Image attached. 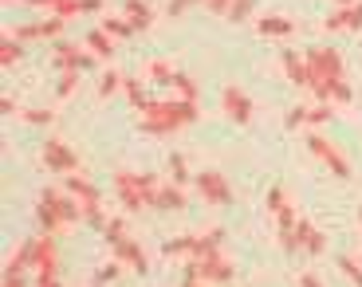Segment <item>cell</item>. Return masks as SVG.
<instances>
[{"label": "cell", "instance_id": "cell-36", "mask_svg": "<svg viewBox=\"0 0 362 287\" xmlns=\"http://www.w3.org/2000/svg\"><path fill=\"white\" fill-rule=\"evenodd\" d=\"M20 118H24V122H32V126H47V122H52V110L28 107V110H20Z\"/></svg>", "mask_w": 362, "mask_h": 287}, {"label": "cell", "instance_id": "cell-19", "mask_svg": "<svg viewBox=\"0 0 362 287\" xmlns=\"http://www.w3.org/2000/svg\"><path fill=\"white\" fill-rule=\"evenodd\" d=\"M83 47H87L95 59H107V63H110V55H115V40H110L103 28H90L87 36H83Z\"/></svg>", "mask_w": 362, "mask_h": 287}, {"label": "cell", "instance_id": "cell-20", "mask_svg": "<svg viewBox=\"0 0 362 287\" xmlns=\"http://www.w3.org/2000/svg\"><path fill=\"white\" fill-rule=\"evenodd\" d=\"M280 63H284V71H288V79H291V83H299V87H308V83H311V75H308V55L284 52V55H280Z\"/></svg>", "mask_w": 362, "mask_h": 287}, {"label": "cell", "instance_id": "cell-13", "mask_svg": "<svg viewBox=\"0 0 362 287\" xmlns=\"http://www.w3.org/2000/svg\"><path fill=\"white\" fill-rule=\"evenodd\" d=\"M40 201H44V205H52L55 213H59V221H64V225H75V221H83V209H79V201H75L71 193L44 189V193H40Z\"/></svg>", "mask_w": 362, "mask_h": 287}, {"label": "cell", "instance_id": "cell-37", "mask_svg": "<svg viewBox=\"0 0 362 287\" xmlns=\"http://www.w3.org/2000/svg\"><path fill=\"white\" fill-rule=\"evenodd\" d=\"M256 8V0H233V8H228V20L233 24H240V20H248V12Z\"/></svg>", "mask_w": 362, "mask_h": 287}, {"label": "cell", "instance_id": "cell-35", "mask_svg": "<svg viewBox=\"0 0 362 287\" xmlns=\"http://www.w3.org/2000/svg\"><path fill=\"white\" fill-rule=\"evenodd\" d=\"M335 264H339V271H343V276H346V279H351V283H354V287H362V268H358V264H354V260H351V256H339V260H335Z\"/></svg>", "mask_w": 362, "mask_h": 287}, {"label": "cell", "instance_id": "cell-40", "mask_svg": "<svg viewBox=\"0 0 362 287\" xmlns=\"http://www.w3.org/2000/svg\"><path fill=\"white\" fill-rule=\"evenodd\" d=\"M284 122H288V130H296V126H303V122H308V107H291Z\"/></svg>", "mask_w": 362, "mask_h": 287}, {"label": "cell", "instance_id": "cell-46", "mask_svg": "<svg viewBox=\"0 0 362 287\" xmlns=\"http://www.w3.org/2000/svg\"><path fill=\"white\" fill-rule=\"evenodd\" d=\"M0 107H4V115H16V110H20L16 99H8V95H4V102H0Z\"/></svg>", "mask_w": 362, "mask_h": 287}, {"label": "cell", "instance_id": "cell-31", "mask_svg": "<svg viewBox=\"0 0 362 287\" xmlns=\"http://www.w3.org/2000/svg\"><path fill=\"white\" fill-rule=\"evenodd\" d=\"M103 236H107V244H110V248L127 240V225H122V216H110L107 225H103Z\"/></svg>", "mask_w": 362, "mask_h": 287}, {"label": "cell", "instance_id": "cell-16", "mask_svg": "<svg viewBox=\"0 0 362 287\" xmlns=\"http://www.w3.org/2000/svg\"><path fill=\"white\" fill-rule=\"evenodd\" d=\"M115 252H118V264H130L138 276H146V271H150V256L142 252V244H138V240H130V236H127L122 244H115Z\"/></svg>", "mask_w": 362, "mask_h": 287}, {"label": "cell", "instance_id": "cell-30", "mask_svg": "<svg viewBox=\"0 0 362 287\" xmlns=\"http://www.w3.org/2000/svg\"><path fill=\"white\" fill-rule=\"evenodd\" d=\"M20 55H24V44L12 36H4V44H0V63L4 67H12V63H20Z\"/></svg>", "mask_w": 362, "mask_h": 287}, {"label": "cell", "instance_id": "cell-48", "mask_svg": "<svg viewBox=\"0 0 362 287\" xmlns=\"http://www.w3.org/2000/svg\"><path fill=\"white\" fill-rule=\"evenodd\" d=\"M181 287H201V283H197V279H185V283H181Z\"/></svg>", "mask_w": 362, "mask_h": 287}, {"label": "cell", "instance_id": "cell-2", "mask_svg": "<svg viewBox=\"0 0 362 287\" xmlns=\"http://www.w3.org/2000/svg\"><path fill=\"white\" fill-rule=\"evenodd\" d=\"M197 122V102H181V99H170V102H146L142 107V130L146 134H173L181 126Z\"/></svg>", "mask_w": 362, "mask_h": 287}, {"label": "cell", "instance_id": "cell-3", "mask_svg": "<svg viewBox=\"0 0 362 287\" xmlns=\"http://www.w3.org/2000/svg\"><path fill=\"white\" fill-rule=\"evenodd\" d=\"M67 193L79 201L83 221H87V225H95V228L107 225V216H103V193H99V185H95V181H87L83 173H71V177H67Z\"/></svg>", "mask_w": 362, "mask_h": 287}, {"label": "cell", "instance_id": "cell-39", "mask_svg": "<svg viewBox=\"0 0 362 287\" xmlns=\"http://www.w3.org/2000/svg\"><path fill=\"white\" fill-rule=\"evenodd\" d=\"M284 205H288V197H284V189H280V185H276V189H268V213L276 216Z\"/></svg>", "mask_w": 362, "mask_h": 287}, {"label": "cell", "instance_id": "cell-15", "mask_svg": "<svg viewBox=\"0 0 362 287\" xmlns=\"http://www.w3.org/2000/svg\"><path fill=\"white\" fill-rule=\"evenodd\" d=\"M90 59H95V55L83 52V47H75V44H59V47H55V63H59V71H83V67H90Z\"/></svg>", "mask_w": 362, "mask_h": 287}, {"label": "cell", "instance_id": "cell-26", "mask_svg": "<svg viewBox=\"0 0 362 287\" xmlns=\"http://www.w3.org/2000/svg\"><path fill=\"white\" fill-rule=\"evenodd\" d=\"M99 28H103V32H107L110 40H127L130 32H134L127 16H107V20H103V24H99Z\"/></svg>", "mask_w": 362, "mask_h": 287}, {"label": "cell", "instance_id": "cell-43", "mask_svg": "<svg viewBox=\"0 0 362 287\" xmlns=\"http://www.w3.org/2000/svg\"><path fill=\"white\" fill-rule=\"evenodd\" d=\"M189 4H197V0H170V16H173V20H177V16H181V12L189 8Z\"/></svg>", "mask_w": 362, "mask_h": 287}, {"label": "cell", "instance_id": "cell-9", "mask_svg": "<svg viewBox=\"0 0 362 287\" xmlns=\"http://www.w3.org/2000/svg\"><path fill=\"white\" fill-rule=\"evenodd\" d=\"M308 150L315 153V158H319V162H323L331 173H335V177H343V181L351 177V165H346V158L335 150V142H327L323 134H311V138H308Z\"/></svg>", "mask_w": 362, "mask_h": 287}, {"label": "cell", "instance_id": "cell-45", "mask_svg": "<svg viewBox=\"0 0 362 287\" xmlns=\"http://www.w3.org/2000/svg\"><path fill=\"white\" fill-rule=\"evenodd\" d=\"M4 287H24V276H12V271H4Z\"/></svg>", "mask_w": 362, "mask_h": 287}, {"label": "cell", "instance_id": "cell-10", "mask_svg": "<svg viewBox=\"0 0 362 287\" xmlns=\"http://www.w3.org/2000/svg\"><path fill=\"white\" fill-rule=\"evenodd\" d=\"M221 107H225V115L233 118L236 126H248V122H252V99H248L240 87H233V83L221 90Z\"/></svg>", "mask_w": 362, "mask_h": 287}, {"label": "cell", "instance_id": "cell-8", "mask_svg": "<svg viewBox=\"0 0 362 287\" xmlns=\"http://www.w3.org/2000/svg\"><path fill=\"white\" fill-rule=\"evenodd\" d=\"M44 165L52 173H79V158L64 138H47L44 142Z\"/></svg>", "mask_w": 362, "mask_h": 287}, {"label": "cell", "instance_id": "cell-23", "mask_svg": "<svg viewBox=\"0 0 362 287\" xmlns=\"http://www.w3.org/2000/svg\"><path fill=\"white\" fill-rule=\"evenodd\" d=\"M24 268H32V240L20 244V248L8 256V264H4V271H12V276H24Z\"/></svg>", "mask_w": 362, "mask_h": 287}, {"label": "cell", "instance_id": "cell-5", "mask_svg": "<svg viewBox=\"0 0 362 287\" xmlns=\"http://www.w3.org/2000/svg\"><path fill=\"white\" fill-rule=\"evenodd\" d=\"M32 268H36V279H55L59 276V252H55V236H32Z\"/></svg>", "mask_w": 362, "mask_h": 287}, {"label": "cell", "instance_id": "cell-29", "mask_svg": "<svg viewBox=\"0 0 362 287\" xmlns=\"http://www.w3.org/2000/svg\"><path fill=\"white\" fill-rule=\"evenodd\" d=\"M170 173H173V185H181V189H185V181H193V177H197V173H189V170H185V158H181V153H170Z\"/></svg>", "mask_w": 362, "mask_h": 287}, {"label": "cell", "instance_id": "cell-34", "mask_svg": "<svg viewBox=\"0 0 362 287\" xmlns=\"http://www.w3.org/2000/svg\"><path fill=\"white\" fill-rule=\"evenodd\" d=\"M122 90H127L130 107H138V110L146 107V90H142V83H138V79H122Z\"/></svg>", "mask_w": 362, "mask_h": 287}, {"label": "cell", "instance_id": "cell-21", "mask_svg": "<svg viewBox=\"0 0 362 287\" xmlns=\"http://www.w3.org/2000/svg\"><path fill=\"white\" fill-rule=\"evenodd\" d=\"M256 32H260V36H291V32H296V20H288V16H260L256 20Z\"/></svg>", "mask_w": 362, "mask_h": 287}, {"label": "cell", "instance_id": "cell-18", "mask_svg": "<svg viewBox=\"0 0 362 287\" xmlns=\"http://www.w3.org/2000/svg\"><path fill=\"white\" fill-rule=\"evenodd\" d=\"M122 16L130 20L134 32H146V28L154 24V8H150L146 0H127V4H122Z\"/></svg>", "mask_w": 362, "mask_h": 287}, {"label": "cell", "instance_id": "cell-28", "mask_svg": "<svg viewBox=\"0 0 362 287\" xmlns=\"http://www.w3.org/2000/svg\"><path fill=\"white\" fill-rule=\"evenodd\" d=\"M146 75L170 87V83H173V75H177V71H173V67H170V63H165V59H150V63H146Z\"/></svg>", "mask_w": 362, "mask_h": 287}, {"label": "cell", "instance_id": "cell-49", "mask_svg": "<svg viewBox=\"0 0 362 287\" xmlns=\"http://www.w3.org/2000/svg\"><path fill=\"white\" fill-rule=\"evenodd\" d=\"M339 4H354V0H339Z\"/></svg>", "mask_w": 362, "mask_h": 287}, {"label": "cell", "instance_id": "cell-1", "mask_svg": "<svg viewBox=\"0 0 362 287\" xmlns=\"http://www.w3.org/2000/svg\"><path fill=\"white\" fill-rule=\"evenodd\" d=\"M303 55H308V75H311L308 87L319 95V102H335V87L346 79L343 55L335 47H308Z\"/></svg>", "mask_w": 362, "mask_h": 287}, {"label": "cell", "instance_id": "cell-42", "mask_svg": "<svg viewBox=\"0 0 362 287\" xmlns=\"http://www.w3.org/2000/svg\"><path fill=\"white\" fill-rule=\"evenodd\" d=\"M197 4H205V8L217 12V16H228V8H233V0H197Z\"/></svg>", "mask_w": 362, "mask_h": 287}, {"label": "cell", "instance_id": "cell-32", "mask_svg": "<svg viewBox=\"0 0 362 287\" xmlns=\"http://www.w3.org/2000/svg\"><path fill=\"white\" fill-rule=\"evenodd\" d=\"M115 90H122V75H115V71L107 67V71L99 75V99H110Z\"/></svg>", "mask_w": 362, "mask_h": 287}, {"label": "cell", "instance_id": "cell-25", "mask_svg": "<svg viewBox=\"0 0 362 287\" xmlns=\"http://www.w3.org/2000/svg\"><path fill=\"white\" fill-rule=\"evenodd\" d=\"M170 87L177 90V99H181V102H197V95H201V87H197V83H193L189 75H181V71L173 75V83H170Z\"/></svg>", "mask_w": 362, "mask_h": 287}, {"label": "cell", "instance_id": "cell-11", "mask_svg": "<svg viewBox=\"0 0 362 287\" xmlns=\"http://www.w3.org/2000/svg\"><path fill=\"white\" fill-rule=\"evenodd\" d=\"M24 4H36V8H47L52 16H83V12H99L103 0H24Z\"/></svg>", "mask_w": 362, "mask_h": 287}, {"label": "cell", "instance_id": "cell-38", "mask_svg": "<svg viewBox=\"0 0 362 287\" xmlns=\"http://www.w3.org/2000/svg\"><path fill=\"white\" fill-rule=\"evenodd\" d=\"M331 115H335V107H331V102H319V107L308 110V122H311V126H323Z\"/></svg>", "mask_w": 362, "mask_h": 287}, {"label": "cell", "instance_id": "cell-7", "mask_svg": "<svg viewBox=\"0 0 362 287\" xmlns=\"http://www.w3.org/2000/svg\"><path fill=\"white\" fill-rule=\"evenodd\" d=\"M193 185H197L201 201H209V205H228L233 201V189H228L225 173H217V170H201L193 177Z\"/></svg>", "mask_w": 362, "mask_h": 287}, {"label": "cell", "instance_id": "cell-41", "mask_svg": "<svg viewBox=\"0 0 362 287\" xmlns=\"http://www.w3.org/2000/svg\"><path fill=\"white\" fill-rule=\"evenodd\" d=\"M118 271H122L118 264H103V268L95 271V283H110V279H118Z\"/></svg>", "mask_w": 362, "mask_h": 287}, {"label": "cell", "instance_id": "cell-50", "mask_svg": "<svg viewBox=\"0 0 362 287\" xmlns=\"http://www.w3.org/2000/svg\"><path fill=\"white\" fill-rule=\"evenodd\" d=\"M358 221H362V205H358Z\"/></svg>", "mask_w": 362, "mask_h": 287}, {"label": "cell", "instance_id": "cell-4", "mask_svg": "<svg viewBox=\"0 0 362 287\" xmlns=\"http://www.w3.org/2000/svg\"><path fill=\"white\" fill-rule=\"evenodd\" d=\"M185 279H197V283H228L233 279V260L225 252H213L205 260H189L185 264Z\"/></svg>", "mask_w": 362, "mask_h": 287}, {"label": "cell", "instance_id": "cell-17", "mask_svg": "<svg viewBox=\"0 0 362 287\" xmlns=\"http://www.w3.org/2000/svg\"><path fill=\"white\" fill-rule=\"evenodd\" d=\"M296 244H299V252H311V256H319V252L327 248V236L319 233L311 221H303V216H299V225H296Z\"/></svg>", "mask_w": 362, "mask_h": 287}, {"label": "cell", "instance_id": "cell-33", "mask_svg": "<svg viewBox=\"0 0 362 287\" xmlns=\"http://www.w3.org/2000/svg\"><path fill=\"white\" fill-rule=\"evenodd\" d=\"M75 87H79V71H59V87H55V95H59V99H71Z\"/></svg>", "mask_w": 362, "mask_h": 287}, {"label": "cell", "instance_id": "cell-24", "mask_svg": "<svg viewBox=\"0 0 362 287\" xmlns=\"http://www.w3.org/2000/svg\"><path fill=\"white\" fill-rule=\"evenodd\" d=\"M36 221H40V228H44V233H64V221H59V213H55V209L52 205H44V201H40V205H36Z\"/></svg>", "mask_w": 362, "mask_h": 287}, {"label": "cell", "instance_id": "cell-14", "mask_svg": "<svg viewBox=\"0 0 362 287\" xmlns=\"http://www.w3.org/2000/svg\"><path fill=\"white\" fill-rule=\"evenodd\" d=\"M323 28L327 32H358L362 28V0H354V4H343L339 12H331V16L323 20Z\"/></svg>", "mask_w": 362, "mask_h": 287}, {"label": "cell", "instance_id": "cell-27", "mask_svg": "<svg viewBox=\"0 0 362 287\" xmlns=\"http://www.w3.org/2000/svg\"><path fill=\"white\" fill-rule=\"evenodd\" d=\"M193 240H197V236H177V240H165L162 244V256H165V260H173V256H193Z\"/></svg>", "mask_w": 362, "mask_h": 287}, {"label": "cell", "instance_id": "cell-6", "mask_svg": "<svg viewBox=\"0 0 362 287\" xmlns=\"http://www.w3.org/2000/svg\"><path fill=\"white\" fill-rule=\"evenodd\" d=\"M115 193H118V205L127 209V213H142V209H146V193H142V181H138V173L118 170V173H115Z\"/></svg>", "mask_w": 362, "mask_h": 287}, {"label": "cell", "instance_id": "cell-12", "mask_svg": "<svg viewBox=\"0 0 362 287\" xmlns=\"http://www.w3.org/2000/svg\"><path fill=\"white\" fill-rule=\"evenodd\" d=\"M67 20L64 16H47V20H36V24H20L16 32H12V40H20V44H28V40H55L59 32H64Z\"/></svg>", "mask_w": 362, "mask_h": 287}, {"label": "cell", "instance_id": "cell-44", "mask_svg": "<svg viewBox=\"0 0 362 287\" xmlns=\"http://www.w3.org/2000/svg\"><path fill=\"white\" fill-rule=\"evenodd\" d=\"M299 287H323V279H319L315 271H303V276H299Z\"/></svg>", "mask_w": 362, "mask_h": 287}, {"label": "cell", "instance_id": "cell-47", "mask_svg": "<svg viewBox=\"0 0 362 287\" xmlns=\"http://www.w3.org/2000/svg\"><path fill=\"white\" fill-rule=\"evenodd\" d=\"M36 287H59V279H36Z\"/></svg>", "mask_w": 362, "mask_h": 287}, {"label": "cell", "instance_id": "cell-22", "mask_svg": "<svg viewBox=\"0 0 362 287\" xmlns=\"http://www.w3.org/2000/svg\"><path fill=\"white\" fill-rule=\"evenodd\" d=\"M158 209H165V213H181V209H185V189L181 185H162L158 189Z\"/></svg>", "mask_w": 362, "mask_h": 287}]
</instances>
